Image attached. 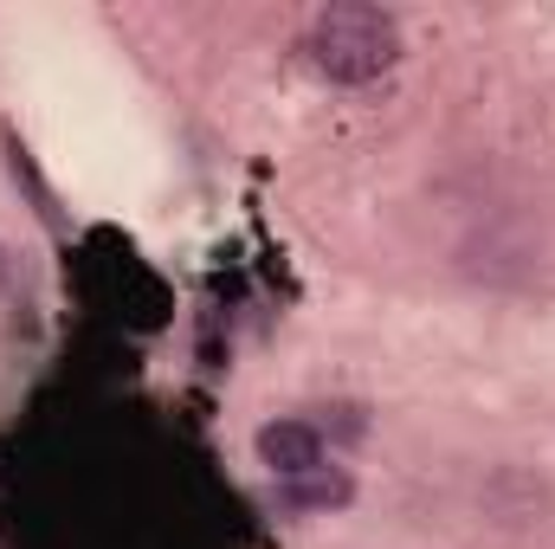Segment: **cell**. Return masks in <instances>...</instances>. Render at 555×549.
I'll return each mask as SVG.
<instances>
[{"label": "cell", "mask_w": 555, "mask_h": 549, "mask_svg": "<svg viewBox=\"0 0 555 549\" xmlns=\"http://www.w3.org/2000/svg\"><path fill=\"white\" fill-rule=\"evenodd\" d=\"M304 52H310V65L330 85H369V78H382L401 59V20L382 13V7H362V0L323 7L310 39H304Z\"/></svg>", "instance_id": "obj_1"}, {"label": "cell", "mask_w": 555, "mask_h": 549, "mask_svg": "<svg viewBox=\"0 0 555 549\" xmlns=\"http://www.w3.org/2000/svg\"><path fill=\"white\" fill-rule=\"evenodd\" d=\"M259 465L272 472L278 485H284V478H304V472H317V465H330L323 433H317L310 420H272V426H259Z\"/></svg>", "instance_id": "obj_2"}, {"label": "cell", "mask_w": 555, "mask_h": 549, "mask_svg": "<svg viewBox=\"0 0 555 549\" xmlns=\"http://www.w3.org/2000/svg\"><path fill=\"white\" fill-rule=\"evenodd\" d=\"M278 498H284L291 511H336V505H349V478H343L336 465H317V472H304V478H284Z\"/></svg>", "instance_id": "obj_3"}, {"label": "cell", "mask_w": 555, "mask_h": 549, "mask_svg": "<svg viewBox=\"0 0 555 549\" xmlns=\"http://www.w3.org/2000/svg\"><path fill=\"white\" fill-rule=\"evenodd\" d=\"M0 284H7V246H0Z\"/></svg>", "instance_id": "obj_4"}]
</instances>
